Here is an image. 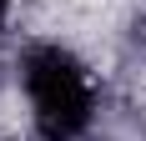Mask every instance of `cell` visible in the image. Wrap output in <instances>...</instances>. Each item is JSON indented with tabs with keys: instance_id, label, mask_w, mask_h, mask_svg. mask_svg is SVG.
Returning <instances> with one entry per match:
<instances>
[{
	"instance_id": "1",
	"label": "cell",
	"mask_w": 146,
	"mask_h": 141,
	"mask_svg": "<svg viewBox=\"0 0 146 141\" xmlns=\"http://www.w3.org/2000/svg\"><path fill=\"white\" fill-rule=\"evenodd\" d=\"M25 86H30L35 126H40L45 141H71V136L86 131V121H91V86H86L81 66H76L66 51H56V45L30 51Z\"/></svg>"
},
{
	"instance_id": "2",
	"label": "cell",
	"mask_w": 146,
	"mask_h": 141,
	"mask_svg": "<svg viewBox=\"0 0 146 141\" xmlns=\"http://www.w3.org/2000/svg\"><path fill=\"white\" fill-rule=\"evenodd\" d=\"M5 10H10V0H0V25H5Z\"/></svg>"
}]
</instances>
